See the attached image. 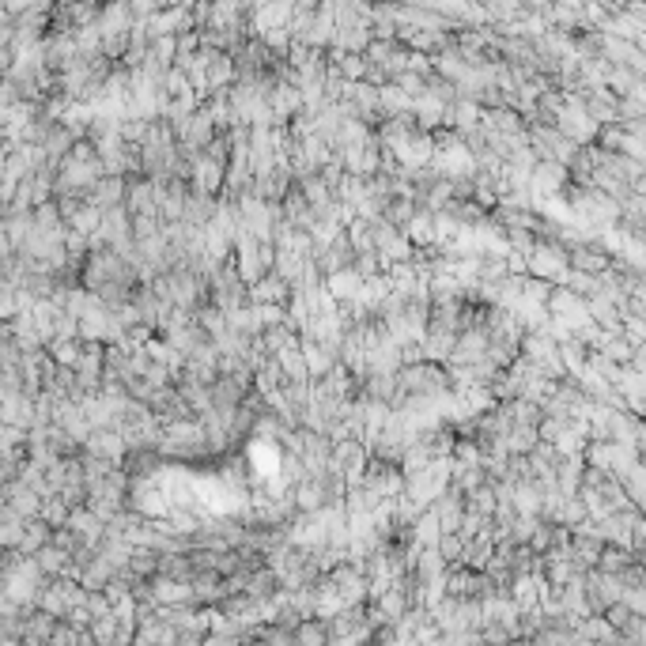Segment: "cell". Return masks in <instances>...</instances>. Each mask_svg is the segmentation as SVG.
<instances>
[{"mask_svg": "<svg viewBox=\"0 0 646 646\" xmlns=\"http://www.w3.org/2000/svg\"><path fill=\"white\" fill-rule=\"evenodd\" d=\"M110 363H114V367H110V371L118 374V356H110ZM125 363H133V359L125 356V348H121V378H129V367H125Z\"/></svg>", "mask_w": 646, "mask_h": 646, "instance_id": "obj_1", "label": "cell"}]
</instances>
